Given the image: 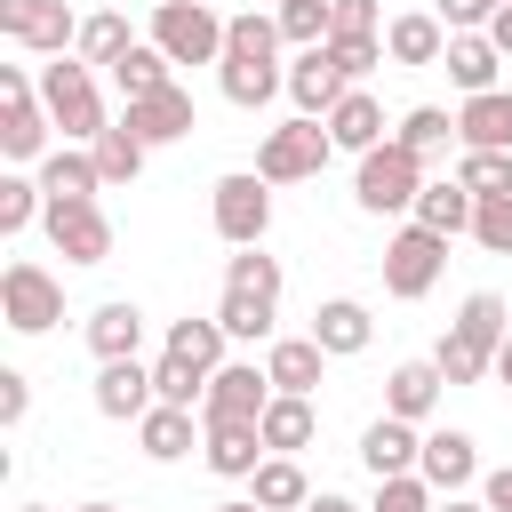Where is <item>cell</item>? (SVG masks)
<instances>
[{"label": "cell", "mask_w": 512, "mask_h": 512, "mask_svg": "<svg viewBox=\"0 0 512 512\" xmlns=\"http://www.w3.org/2000/svg\"><path fill=\"white\" fill-rule=\"evenodd\" d=\"M216 320H224L232 344H272V336H280V256H264V248H232V256H224Z\"/></svg>", "instance_id": "6da1fadb"}, {"label": "cell", "mask_w": 512, "mask_h": 512, "mask_svg": "<svg viewBox=\"0 0 512 512\" xmlns=\"http://www.w3.org/2000/svg\"><path fill=\"white\" fill-rule=\"evenodd\" d=\"M504 336H512V304H504L496 288H472V296L456 304L448 336L432 344V360H440L448 392H456V384H480V376H496V352H504Z\"/></svg>", "instance_id": "7a4b0ae2"}, {"label": "cell", "mask_w": 512, "mask_h": 512, "mask_svg": "<svg viewBox=\"0 0 512 512\" xmlns=\"http://www.w3.org/2000/svg\"><path fill=\"white\" fill-rule=\"evenodd\" d=\"M32 80H40V104H48V120H56L64 144H96V136L112 128L104 88H96V64H80V56H48Z\"/></svg>", "instance_id": "3957f363"}, {"label": "cell", "mask_w": 512, "mask_h": 512, "mask_svg": "<svg viewBox=\"0 0 512 512\" xmlns=\"http://www.w3.org/2000/svg\"><path fill=\"white\" fill-rule=\"evenodd\" d=\"M56 152V120L40 104V80L24 64H0V160L8 168H40Z\"/></svg>", "instance_id": "277c9868"}, {"label": "cell", "mask_w": 512, "mask_h": 512, "mask_svg": "<svg viewBox=\"0 0 512 512\" xmlns=\"http://www.w3.org/2000/svg\"><path fill=\"white\" fill-rule=\"evenodd\" d=\"M424 184H432V160H416L408 144H376L352 160V208L360 216H408Z\"/></svg>", "instance_id": "5b68a950"}, {"label": "cell", "mask_w": 512, "mask_h": 512, "mask_svg": "<svg viewBox=\"0 0 512 512\" xmlns=\"http://www.w3.org/2000/svg\"><path fill=\"white\" fill-rule=\"evenodd\" d=\"M224 24H232V16H216L208 0H152L144 40H152L168 64H224Z\"/></svg>", "instance_id": "8992f818"}, {"label": "cell", "mask_w": 512, "mask_h": 512, "mask_svg": "<svg viewBox=\"0 0 512 512\" xmlns=\"http://www.w3.org/2000/svg\"><path fill=\"white\" fill-rule=\"evenodd\" d=\"M336 160V136H328V120H304V112H288L280 128H264V144H256V176L280 192V184H312L320 168Z\"/></svg>", "instance_id": "52a82bcc"}, {"label": "cell", "mask_w": 512, "mask_h": 512, "mask_svg": "<svg viewBox=\"0 0 512 512\" xmlns=\"http://www.w3.org/2000/svg\"><path fill=\"white\" fill-rule=\"evenodd\" d=\"M208 224H216L224 248H264V232H272V184L256 168H224L208 184Z\"/></svg>", "instance_id": "ba28073f"}, {"label": "cell", "mask_w": 512, "mask_h": 512, "mask_svg": "<svg viewBox=\"0 0 512 512\" xmlns=\"http://www.w3.org/2000/svg\"><path fill=\"white\" fill-rule=\"evenodd\" d=\"M0 320H8V336H48L64 320V280L32 256L0 264Z\"/></svg>", "instance_id": "9c48e42d"}, {"label": "cell", "mask_w": 512, "mask_h": 512, "mask_svg": "<svg viewBox=\"0 0 512 512\" xmlns=\"http://www.w3.org/2000/svg\"><path fill=\"white\" fill-rule=\"evenodd\" d=\"M440 272H448V240H440V232L400 224V232L384 240V296L416 304V296H432V288H440Z\"/></svg>", "instance_id": "30bf717a"}, {"label": "cell", "mask_w": 512, "mask_h": 512, "mask_svg": "<svg viewBox=\"0 0 512 512\" xmlns=\"http://www.w3.org/2000/svg\"><path fill=\"white\" fill-rule=\"evenodd\" d=\"M0 40L48 64V56H72V40H80V16H72L64 0H0Z\"/></svg>", "instance_id": "8fae6325"}, {"label": "cell", "mask_w": 512, "mask_h": 512, "mask_svg": "<svg viewBox=\"0 0 512 512\" xmlns=\"http://www.w3.org/2000/svg\"><path fill=\"white\" fill-rule=\"evenodd\" d=\"M40 232H48V248L64 264H112V216H104V200H48Z\"/></svg>", "instance_id": "7c38bea8"}, {"label": "cell", "mask_w": 512, "mask_h": 512, "mask_svg": "<svg viewBox=\"0 0 512 512\" xmlns=\"http://www.w3.org/2000/svg\"><path fill=\"white\" fill-rule=\"evenodd\" d=\"M264 408H272L264 360H224L200 392V424H264Z\"/></svg>", "instance_id": "4fadbf2b"}, {"label": "cell", "mask_w": 512, "mask_h": 512, "mask_svg": "<svg viewBox=\"0 0 512 512\" xmlns=\"http://www.w3.org/2000/svg\"><path fill=\"white\" fill-rule=\"evenodd\" d=\"M120 128H128L144 152H160V144H184V136L200 128V112H192V88L176 80V88H160V96H136V104H120Z\"/></svg>", "instance_id": "5bb4252c"}, {"label": "cell", "mask_w": 512, "mask_h": 512, "mask_svg": "<svg viewBox=\"0 0 512 512\" xmlns=\"http://www.w3.org/2000/svg\"><path fill=\"white\" fill-rule=\"evenodd\" d=\"M416 472L440 488V496H464V488H480V440L472 432H456V424H424V456H416Z\"/></svg>", "instance_id": "9a60e30c"}, {"label": "cell", "mask_w": 512, "mask_h": 512, "mask_svg": "<svg viewBox=\"0 0 512 512\" xmlns=\"http://www.w3.org/2000/svg\"><path fill=\"white\" fill-rule=\"evenodd\" d=\"M344 96H352V80H344V64H336L328 48H304V56H288V104H296L304 120H328Z\"/></svg>", "instance_id": "2e32d148"}, {"label": "cell", "mask_w": 512, "mask_h": 512, "mask_svg": "<svg viewBox=\"0 0 512 512\" xmlns=\"http://www.w3.org/2000/svg\"><path fill=\"white\" fill-rule=\"evenodd\" d=\"M304 336H312L328 360H352V352H368V344H376V312H368L360 296H320Z\"/></svg>", "instance_id": "e0dca14e"}, {"label": "cell", "mask_w": 512, "mask_h": 512, "mask_svg": "<svg viewBox=\"0 0 512 512\" xmlns=\"http://www.w3.org/2000/svg\"><path fill=\"white\" fill-rule=\"evenodd\" d=\"M88 400H96V416H112V424H144V416L160 408V392H152V368H144V360H104Z\"/></svg>", "instance_id": "ac0fdd59"}, {"label": "cell", "mask_w": 512, "mask_h": 512, "mask_svg": "<svg viewBox=\"0 0 512 512\" xmlns=\"http://www.w3.org/2000/svg\"><path fill=\"white\" fill-rule=\"evenodd\" d=\"M80 336H88L96 368H104V360H144V312H136L128 296H104V304L80 320Z\"/></svg>", "instance_id": "d6986e66"}, {"label": "cell", "mask_w": 512, "mask_h": 512, "mask_svg": "<svg viewBox=\"0 0 512 512\" xmlns=\"http://www.w3.org/2000/svg\"><path fill=\"white\" fill-rule=\"evenodd\" d=\"M440 392H448L440 360H400V368L384 376V416H400V424H432Z\"/></svg>", "instance_id": "ffe728a7"}, {"label": "cell", "mask_w": 512, "mask_h": 512, "mask_svg": "<svg viewBox=\"0 0 512 512\" xmlns=\"http://www.w3.org/2000/svg\"><path fill=\"white\" fill-rule=\"evenodd\" d=\"M416 456H424V424L376 416V424L360 432V464H368V480H400V472H416Z\"/></svg>", "instance_id": "44dd1931"}, {"label": "cell", "mask_w": 512, "mask_h": 512, "mask_svg": "<svg viewBox=\"0 0 512 512\" xmlns=\"http://www.w3.org/2000/svg\"><path fill=\"white\" fill-rule=\"evenodd\" d=\"M384 56H392V64H408V72H424V64H440V56H448V24H440L432 8H400V16L384 24Z\"/></svg>", "instance_id": "7402d4cb"}, {"label": "cell", "mask_w": 512, "mask_h": 512, "mask_svg": "<svg viewBox=\"0 0 512 512\" xmlns=\"http://www.w3.org/2000/svg\"><path fill=\"white\" fill-rule=\"evenodd\" d=\"M440 72H448L464 96H488V88H504V48H496L488 32H448V56H440Z\"/></svg>", "instance_id": "603a6c76"}, {"label": "cell", "mask_w": 512, "mask_h": 512, "mask_svg": "<svg viewBox=\"0 0 512 512\" xmlns=\"http://www.w3.org/2000/svg\"><path fill=\"white\" fill-rule=\"evenodd\" d=\"M264 376H272V392L312 400V392H320V376H328V352H320L312 336H272V344H264Z\"/></svg>", "instance_id": "cb8c5ba5"}, {"label": "cell", "mask_w": 512, "mask_h": 512, "mask_svg": "<svg viewBox=\"0 0 512 512\" xmlns=\"http://www.w3.org/2000/svg\"><path fill=\"white\" fill-rule=\"evenodd\" d=\"M456 144H464V152H512V88L464 96V104H456Z\"/></svg>", "instance_id": "d4e9b609"}, {"label": "cell", "mask_w": 512, "mask_h": 512, "mask_svg": "<svg viewBox=\"0 0 512 512\" xmlns=\"http://www.w3.org/2000/svg\"><path fill=\"white\" fill-rule=\"evenodd\" d=\"M200 440H208L200 408H168V400H160V408H152V416L136 424V448H144L152 464H176V456H192Z\"/></svg>", "instance_id": "484cf974"}, {"label": "cell", "mask_w": 512, "mask_h": 512, "mask_svg": "<svg viewBox=\"0 0 512 512\" xmlns=\"http://www.w3.org/2000/svg\"><path fill=\"white\" fill-rule=\"evenodd\" d=\"M264 456H272V448H264L256 424H208V440H200V464H208L216 480H256Z\"/></svg>", "instance_id": "4316f807"}, {"label": "cell", "mask_w": 512, "mask_h": 512, "mask_svg": "<svg viewBox=\"0 0 512 512\" xmlns=\"http://www.w3.org/2000/svg\"><path fill=\"white\" fill-rule=\"evenodd\" d=\"M328 136H336V152H376V144H392V120H384V104L368 96V88H352L336 112H328Z\"/></svg>", "instance_id": "83f0119b"}, {"label": "cell", "mask_w": 512, "mask_h": 512, "mask_svg": "<svg viewBox=\"0 0 512 512\" xmlns=\"http://www.w3.org/2000/svg\"><path fill=\"white\" fill-rule=\"evenodd\" d=\"M472 216H480V200H472L456 176H432V184L416 192V208H408V224H424V232H440V240L472 232Z\"/></svg>", "instance_id": "f1b7e54d"}, {"label": "cell", "mask_w": 512, "mask_h": 512, "mask_svg": "<svg viewBox=\"0 0 512 512\" xmlns=\"http://www.w3.org/2000/svg\"><path fill=\"white\" fill-rule=\"evenodd\" d=\"M32 176H40V192H48V200H96V192H104V176H96V152H88V144H56Z\"/></svg>", "instance_id": "f546056e"}, {"label": "cell", "mask_w": 512, "mask_h": 512, "mask_svg": "<svg viewBox=\"0 0 512 512\" xmlns=\"http://www.w3.org/2000/svg\"><path fill=\"white\" fill-rule=\"evenodd\" d=\"M224 344H232V336H224V320H216V312H200V320L184 312V320H168V344H160V352H176L184 368H200V376H216V368L232 360Z\"/></svg>", "instance_id": "4dcf8cb0"}, {"label": "cell", "mask_w": 512, "mask_h": 512, "mask_svg": "<svg viewBox=\"0 0 512 512\" xmlns=\"http://www.w3.org/2000/svg\"><path fill=\"white\" fill-rule=\"evenodd\" d=\"M280 16L272 8H240L232 24H224V64H280Z\"/></svg>", "instance_id": "1f68e13d"}, {"label": "cell", "mask_w": 512, "mask_h": 512, "mask_svg": "<svg viewBox=\"0 0 512 512\" xmlns=\"http://www.w3.org/2000/svg\"><path fill=\"white\" fill-rule=\"evenodd\" d=\"M256 432H264V448H272V456H304V448H312V432H320V408H312V400H296V392H272V408H264V424H256Z\"/></svg>", "instance_id": "d6a6232c"}, {"label": "cell", "mask_w": 512, "mask_h": 512, "mask_svg": "<svg viewBox=\"0 0 512 512\" xmlns=\"http://www.w3.org/2000/svg\"><path fill=\"white\" fill-rule=\"evenodd\" d=\"M136 40H144V32H128V16H120V8H96V16H80L72 56H80V64H96V72H112V64H120Z\"/></svg>", "instance_id": "836d02e7"}, {"label": "cell", "mask_w": 512, "mask_h": 512, "mask_svg": "<svg viewBox=\"0 0 512 512\" xmlns=\"http://www.w3.org/2000/svg\"><path fill=\"white\" fill-rule=\"evenodd\" d=\"M248 496H256L264 512H304L320 488L304 480V464H296V456H264V464H256V480H248Z\"/></svg>", "instance_id": "e575fe53"}, {"label": "cell", "mask_w": 512, "mask_h": 512, "mask_svg": "<svg viewBox=\"0 0 512 512\" xmlns=\"http://www.w3.org/2000/svg\"><path fill=\"white\" fill-rule=\"evenodd\" d=\"M216 88H224V104L264 112L272 96H288V64H216Z\"/></svg>", "instance_id": "d590c367"}, {"label": "cell", "mask_w": 512, "mask_h": 512, "mask_svg": "<svg viewBox=\"0 0 512 512\" xmlns=\"http://www.w3.org/2000/svg\"><path fill=\"white\" fill-rule=\"evenodd\" d=\"M392 144H408L416 160H440V152L456 144V112H448V104H408V112L392 120Z\"/></svg>", "instance_id": "8d00e7d4"}, {"label": "cell", "mask_w": 512, "mask_h": 512, "mask_svg": "<svg viewBox=\"0 0 512 512\" xmlns=\"http://www.w3.org/2000/svg\"><path fill=\"white\" fill-rule=\"evenodd\" d=\"M112 88H120V104H136V96H160V88H176V64H168L152 40H136V48L112 64Z\"/></svg>", "instance_id": "74e56055"}, {"label": "cell", "mask_w": 512, "mask_h": 512, "mask_svg": "<svg viewBox=\"0 0 512 512\" xmlns=\"http://www.w3.org/2000/svg\"><path fill=\"white\" fill-rule=\"evenodd\" d=\"M40 216H48V192H40V176H32V168H0V240L32 232Z\"/></svg>", "instance_id": "f35d334b"}, {"label": "cell", "mask_w": 512, "mask_h": 512, "mask_svg": "<svg viewBox=\"0 0 512 512\" xmlns=\"http://www.w3.org/2000/svg\"><path fill=\"white\" fill-rule=\"evenodd\" d=\"M280 16V40L304 56V48H328V24H336V0H272Z\"/></svg>", "instance_id": "ab89813d"}, {"label": "cell", "mask_w": 512, "mask_h": 512, "mask_svg": "<svg viewBox=\"0 0 512 512\" xmlns=\"http://www.w3.org/2000/svg\"><path fill=\"white\" fill-rule=\"evenodd\" d=\"M88 152H96V176H104V192H112V184H136V176H144V160H152V152H144V144H136L120 120H112V128H104Z\"/></svg>", "instance_id": "60d3db41"}, {"label": "cell", "mask_w": 512, "mask_h": 512, "mask_svg": "<svg viewBox=\"0 0 512 512\" xmlns=\"http://www.w3.org/2000/svg\"><path fill=\"white\" fill-rule=\"evenodd\" d=\"M456 184H464L472 200H504V192H512V152H464V160H456Z\"/></svg>", "instance_id": "b9f144b4"}, {"label": "cell", "mask_w": 512, "mask_h": 512, "mask_svg": "<svg viewBox=\"0 0 512 512\" xmlns=\"http://www.w3.org/2000/svg\"><path fill=\"white\" fill-rule=\"evenodd\" d=\"M368 512H440V488H432L424 472H400V480H376Z\"/></svg>", "instance_id": "7bdbcfd3"}, {"label": "cell", "mask_w": 512, "mask_h": 512, "mask_svg": "<svg viewBox=\"0 0 512 512\" xmlns=\"http://www.w3.org/2000/svg\"><path fill=\"white\" fill-rule=\"evenodd\" d=\"M152 392H160L168 408H200V392H208V376H200V368H184L176 352H160V360H152Z\"/></svg>", "instance_id": "ee69618b"}, {"label": "cell", "mask_w": 512, "mask_h": 512, "mask_svg": "<svg viewBox=\"0 0 512 512\" xmlns=\"http://www.w3.org/2000/svg\"><path fill=\"white\" fill-rule=\"evenodd\" d=\"M384 0H336V24H328V40H384Z\"/></svg>", "instance_id": "f6af8a7d"}, {"label": "cell", "mask_w": 512, "mask_h": 512, "mask_svg": "<svg viewBox=\"0 0 512 512\" xmlns=\"http://www.w3.org/2000/svg\"><path fill=\"white\" fill-rule=\"evenodd\" d=\"M472 240H480L488 256H512V192H504V200H480V216H472Z\"/></svg>", "instance_id": "bcb514c9"}, {"label": "cell", "mask_w": 512, "mask_h": 512, "mask_svg": "<svg viewBox=\"0 0 512 512\" xmlns=\"http://www.w3.org/2000/svg\"><path fill=\"white\" fill-rule=\"evenodd\" d=\"M328 56L344 64V80H352V88H360L376 64H392V56H384V40H328Z\"/></svg>", "instance_id": "7dc6e473"}, {"label": "cell", "mask_w": 512, "mask_h": 512, "mask_svg": "<svg viewBox=\"0 0 512 512\" xmlns=\"http://www.w3.org/2000/svg\"><path fill=\"white\" fill-rule=\"evenodd\" d=\"M432 16H440L448 32H488V24H496V0H432Z\"/></svg>", "instance_id": "c3c4849f"}, {"label": "cell", "mask_w": 512, "mask_h": 512, "mask_svg": "<svg viewBox=\"0 0 512 512\" xmlns=\"http://www.w3.org/2000/svg\"><path fill=\"white\" fill-rule=\"evenodd\" d=\"M24 408H32V376L0 368V424H24Z\"/></svg>", "instance_id": "681fc988"}, {"label": "cell", "mask_w": 512, "mask_h": 512, "mask_svg": "<svg viewBox=\"0 0 512 512\" xmlns=\"http://www.w3.org/2000/svg\"><path fill=\"white\" fill-rule=\"evenodd\" d=\"M480 496H488V512H512V464H488L480 472Z\"/></svg>", "instance_id": "f907efd6"}, {"label": "cell", "mask_w": 512, "mask_h": 512, "mask_svg": "<svg viewBox=\"0 0 512 512\" xmlns=\"http://www.w3.org/2000/svg\"><path fill=\"white\" fill-rule=\"evenodd\" d=\"M304 512H368V504H352V496H336V488H320V496H312Z\"/></svg>", "instance_id": "816d5d0a"}, {"label": "cell", "mask_w": 512, "mask_h": 512, "mask_svg": "<svg viewBox=\"0 0 512 512\" xmlns=\"http://www.w3.org/2000/svg\"><path fill=\"white\" fill-rule=\"evenodd\" d=\"M488 40L504 48V64H512V8H496V24H488Z\"/></svg>", "instance_id": "f5cc1de1"}, {"label": "cell", "mask_w": 512, "mask_h": 512, "mask_svg": "<svg viewBox=\"0 0 512 512\" xmlns=\"http://www.w3.org/2000/svg\"><path fill=\"white\" fill-rule=\"evenodd\" d=\"M440 512H488V496H480V488H464V496H440Z\"/></svg>", "instance_id": "db71d44e"}, {"label": "cell", "mask_w": 512, "mask_h": 512, "mask_svg": "<svg viewBox=\"0 0 512 512\" xmlns=\"http://www.w3.org/2000/svg\"><path fill=\"white\" fill-rule=\"evenodd\" d=\"M208 512H264L256 496H224V504H208Z\"/></svg>", "instance_id": "11a10c76"}, {"label": "cell", "mask_w": 512, "mask_h": 512, "mask_svg": "<svg viewBox=\"0 0 512 512\" xmlns=\"http://www.w3.org/2000/svg\"><path fill=\"white\" fill-rule=\"evenodd\" d=\"M496 384L512 392V336H504V352H496Z\"/></svg>", "instance_id": "9f6ffc18"}, {"label": "cell", "mask_w": 512, "mask_h": 512, "mask_svg": "<svg viewBox=\"0 0 512 512\" xmlns=\"http://www.w3.org/2000/svg\"><path fill=\"white\" fill-rule=\"evenodd\" d=\"M80 512H128V504H80Z\"/></svg>", "instance_id": "6f0895ef"}, {"label": "cell", "mask_w": 512, "mask_h": 512, "mask_svg": "<svg viewBox=\"0 0 512 512\" xmlns=\"http://www.w3.org/2000/svg\"><path fill=\"white\" fill-rule=\"evenodd\" d=\"M16 512H48V504H16Z\"/></svg>", "instance_id": "680465c9"}, {"label": "cell", "mask_w": 512, "mask_h": 512, "mask_svg": "<svg viewBox=\"0 0 512 512\" xmlns=\"http://www.w3.org/2000/svg\"><path fill=\"white\" fill-rule=\"evenodd\" d=\"M496 8H512V0H496Z\"/></svg>", "instance_id": "91938a15"}]
</instances>
